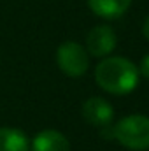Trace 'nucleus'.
Here are the masks:
<instances>
[{
    "mask_svg": "<svg viewBox=\"0 0 149 151\" xmlns=\"http://www.w3.org/2000/svg\"><path fill=\"white\" fill-rule=\"evenodd\" d=\"M139 67L125 56H105L95 67V83L97 86L116 97L132 93L139 84Z\"/></svg>",
    "mask_w": 149,
    "mask_h": 151,
    "instance_id": "nucleus-1",
    "label": "nucleus"
},
{
    "mask_svg": "<svg viewBox=\"0 0 149 151\" xmlns=\"http://www.w3.org/2000/svg\"><path fill=\"white\" fill-rule=\"evenodd\" d=\"M112 139L130 151L149 150V116L128 114L111 125Z\"/></svg>",
    "mask_w": 149,
    "mask_h": 151,
    "instance_id": "nucleus-2",
    "label": "nucleus"
},
{
    "mask_svg": "<svg viewBox=\"0 0 149 151\" xmlns=\"http://www.w3.org/2000/svg\"><path fill=\"white\" fill-rule=\"evenodd\" d=\"M56 65L69 77H81L90 69V55L82 44L65 40L56 49Z\"/></svg>",
    "mask_w": 149,
    "mask_h": 151,
    "instance_id": "nucleus-3",
    "label": "nucleus"
},
{
    "mask_svg": "<svg viewBox=\"0 0 149 151\" xmlns=\"http://www.w3.org/2000/svg\"><path fill=\"white\" fill-rule=\"evenodd\" d=\"M117 46V35L111 25H97L86 35V51L90 56L105 58L111 56Z\"/></svg>",
    "mask_w": 149,
    "mask_h": 151,
    "instance_id": "nucleus-4",
    "label": "nucleus"
},
{
    "mask_svg": "<svg viewBox=\"0 0 149 151\" xmlns=\"http://www.w3.org/2000/svg\"><path fill=\"white\" fill-rule=\"evenodd\" d=\"M82 118L97 128H104L109 127L114 119V107L109 100L102 99V97H90L84 100L82 104Z\"/></svg>",
    "mask_w": 149,
    "mask_h": 151,
    "instance_id": "nucleus-5",
    "label": "nucleus"
},
{
    "mask_svg": "<svg viewBox=\"0 0 149 151\" xmlns=\"http://www.w3.org/2000/svg\"><path fill=\"white\" fill-rule=\"evenodd\" d=\"M30 151H70V142L60 130L46 128L30 141Z\"/></svg>",
    "mask_w": 149,
    "mask_h": 151,
    "instance_id": "nucleus-6",
    "label": "nucleus"
},
{
    "mask_svg": "<svg viewBox=\"0 0 149 151\" xmlns=\"http://www.w3.org/2000/svg\"><path fill=\"white\" fill-rule=\"evenodd\" d=\"M133 0H88L90 11L102 19H117L132 5Z\"/></svg>",
    "mask_w": 149,
    "mask_h": 151,
    "instance_id": "nucleus-7",
    "label": "nucleus"
},
{
    "mask_svg": "<svg viewBox=\"0 0 149 151\" xmlns=\"http://www.w3.org/2000/svg\"><path fill=\"white\" fill-rule=\"evenodd\" d=\"M0 151H30V139L19 128L0 127Z\"/></svg>",
    "mask_w": 149,
    "mask_h": 151,
    "instance_id": "nucleus-8",
    "label": "nucleus"
},
{
    "mask_svg": "<svg viewBox=\"0 0 149 151\" xmlns=\"http://www.w3.org/2000/svg\"><path fill=\"white\" fill-rule=\"evenodd\" d=\"M137 67H139V74L142 77H146V79H149V53L142 56V60H140V63Z\"/></svg>",
    "mask_w": 149,
    "mask_h": 151,
    "instance_id": "nucleus-9",
    "label": "nucleus"
},
{
    "mask_svg": "<svg viewBox=\"0 0 149 151\" xmlns=\"http://www.w3.org/2000/svg\"><path fill=\"white\" fill-rule=\"evenodd\" d=\"M142 35L149 42V16L144 19V23H142Z\"/></svg>",
    "mask_w": 149,
    "mask_h": 151,
    "instance_id": "nucleus-10",
    "label": "nucleus"
}]
</instances>
